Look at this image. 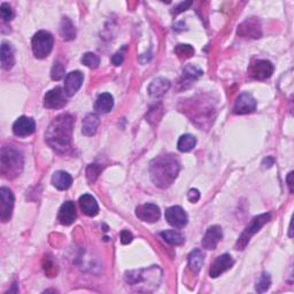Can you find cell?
Masks as SVG:
<instances>
[{"instance_id": "10", "label": "cell", "mask_w": 294, "mask_h": 294, "mask_svg": "<svg viewBox=\"0 0 294 294\" xmlns=\"http://www.w3.org/2000/svg\"><path fill=\"white\" fill-rule=\"evenodd\" d=\"M165 219L169 224L177 229H182L188 224V215L180 206H172L165 210Z\"/></svg>"}, {"instance_id": "2", "label": "cell", "mask_w": 294, "mask_h": 294, "mask_svg": "<svg viewBox=\"0 0 294 294\" xmlns=\"http://www.w3.org/2000/svg\"><path fill=\"white\" fill-rule=\"evenodd\" d=\"M180 172V162L173 155H160L151 162V178L157 188L167 189Z\"/></svg>"}, {"instance_id": "32", "label": "cell", "mask_w": 294, "mask_h": 294, "mask_svg": "<svg viewBox=\"0 0 294 294\" xmlns=\"http://www.w3.org/2000/svg\"><path fill=\"white\" fill-rule=\"evenodd\" d=\"M176 54L180 57H191L194 54V48L191 46V45L188 44H180L177 45L175 48Z\"/></svg>"}, {"instance_id": "36", "label": "cell", "mask_w": 294, "mask_h": 294, "mask_svg": "<svg viewBox=\"0 0 294 294\" xmlns=\"http://www.w3.org/2000/svg\"><path fill=\"white\" fill-rule=\"evenodd\" d=\"M188 198L191 202H197L200 199V192L197 189H191L188 193Z\"/></svg>"}, {"instance_id": "4", "label": "cell", "mask_w": 294, "mask_h": 294, "mask_svg": "<svg viewBox=\"0 0 294 294\" xmlns=\"http://www.w3.org/2000/svg\"><path fill=\"white\" fill-rule=\"evenodd\" d=\"M126 280L131 286H138L144 281V286H147L150 291V286L156 288L159 286L161 280V270L156 267H152L148 269H142V270H134L126 274Z\"/></svg>"}, {"instance_id": "33", "label": "cell", "mask_w": 294, "mask_h": 294, "mask_svg": "<svg viewBox=\"0 0 294 294\" xmlns=\"http://www.w3.org/2000/svg\"><path fill=\"white\" fill-rule=\"evenodd\" d=\"M101 172V167L98 164H90L86 169V177H88L89 183H94L97 181L99 173Z\"/></svg>"}, {"instance_id": "31", "label": "cell", "mask_w": 294, "mask_h": 294, "mask_svg": "<svg viewBox=\"0 0 294 294\" xmlns=\"http://www.w3.org/2000/svg\"><path fill=\"white\" fill-rule=\"evenodd\" d=\"M66 72L65 65L60 61H55L54 65H53L52 70H51V77L53 81H60L61 78H64Z\"/></svg>"}, {"instance_id": "7", "label": "cell", "mask_w": 294, "mask_h": 294, "mask_svg": "<svg viewBox=\"0 0 294 294\" xmlns=\"http://www.w3.org/2000/svg\"><path fill=\"white\" fill-rule=\"evenodd\" d=\"M0 198H2V207H0V218L4 223L8 222L13 214L14 208V194L8 188L0 189Z\"/></svg>"}, {"instance_id": "11", "label": "cell", "mask_w": 294, "mask_h": 294, "mask_svg": "<svg viewBox=\"0 0 294 294\" xmlns=\"http://www.w3.org/2000/svg\"><path fill=\"white\" fill-rule=\"evenodd\" d=\"M136 216L143 222L154 223L156 221H159L161 212L159 206H156L154 204H144L136 208Z\"/></svg>"}, {"instance_id": "34", "label": "cell", "mask_w": 294, "mask_h": 294, "mask_svg": "<svg viewBox=\"0 0 294 294\" xmlns=\"http://www.w3.org/2000/svg\"><path fill=\"white\" fill-rule=\"evenodd\" d=\"M0 13H2V18L4 21H11L13 19L14 13H13V10H12V7L8 5L6 3H3L2 4V7H0Z\"/></svg>"}, {"instance_id": "21", "label": "cell", "mask_w": 294, "mask_h": 294, "mask_svg": "<svg viewBox=\"0 0 294 294\" xmlns=\"http://www.w3.org/2000/svg\"><path fill=\"white\" fill-rule=\"evenodd\" d=\"M114 106V98L110 93H101L100 96L98 97L96 103H94V109H96L98 113L106 114L109 113V111L113 109Z\"/></svg>"}, {"instance_id": "18", "label": "cell", "mask_w": 294, "mask_h": 294, "mask_svg": "<svg viewBox=\"0 0 294 294\" xmlns=\"http://www.w3.org/2000/svg\"><path fill=\"white\" fill-rule=\"evenodd\" d=\"M76 208L74 202L66 201L64 205L61 206L59 210V221L61 224L70 225L75 222L76 219Z\"/></svg>"}, {"instance_id": "23", "label": "cell", "mask_w": 294, "mask_h": 294, "mask_svg": "<svg viewBox=\"0 0 294 294\" xmlns=\"http://www.w3.org/2000/svg\"><path fill=\"white\" fill-rule=\"evenodd\" d=\"M99 124H100V121H99L98 115L89 114L88 116L83 120V123H82L83 135H85V136L96 135Z\"/></svg>"}, {"instance_id": "13", "label": "cell", "mask_w": 294, "mask_h": 294, "mask_svg": "<svg viewBox=\"0 0 294 294\" xmlns=\"http://www.w3.org/2000/svg\"><path fill=\"white\" fill-rule=\"evenodd\" d=\"M36 123L34 119L28 116L19 117L13 124V132L18 137H27L35 132Z\"/></svg>"}, {"instance_id": "5", "label": "cell", "mask_w": 294, "mask_h": 294, "mask_svg": "<svg viewBox=\"0 0 294 294\" xmlns=\"http://www.w3.org/2000/svg\"><path fill=\"white\" fill-rule=\"evenodd\" d=\"M270 218H271V215L267 213V214H261L259 215V216H256L252 219L250 224L246 226V229L244 230V232L240 234L239 239L237 240V244H236V250H238V251L244 250V248L247 246V244L250 243L251 238L253 237L256 232H259L261 227L270 221Z\"/></svg>"}, {"instance_id": "27", "label": "cell", "mask_w": 294, "mask_h": 294, "mask_svg": "<svg viewBox=\"0 0 294 294\" xmlns=\"http://www.w3.org/2000/svg\"><path fill=\"white\" fill-rule=\"evenodd\" d=\"M197 139L192 135H183L177 143V147L181 152H190L196 147Z\"/></svg>"}, {"instance_id": "6", "label": "cell", "mask_w": 294, "mask_h": 294, "mask_svg": "<svg viewBox=\"0 0 294 294\" xmlns=\"http://www.w3.org/2000/svg\"><path fill=\"white\" fill-rule=\"evenodd\" d=\"M53 36L49 34L48 31L41 30L38 31L32 38V52L34 55L38 59H44L46 57L49 53H51L53 48Z\"/></svg>"}, {"instance_id": "20", "label": "cell", "mask_w": 294, "mask_h": 294, "mask_svg": "<svg viewBox=\"0 0 294 294\" xmlns=\"http://www.w3.org/2000/svg\"><path fill=\"white\" fill-rule=\"evenodd\" d=\"M15 64L14 57V48L10 43L4 41L2 44V66L5 70H10L13 68Z\"/></svg>"}, {"instance_id": "17", "label": "cell", "mask_w": 294, "mask_h": 294, "mask_svg": "<svg viewBox=\"0 0 294 294\" xmlns=\"http://www.w3.org/2000/svg\"><path fill=\"white\" fill-rule=\"evenodd\" d=\"M170 89V82L163 77H157L153 80L148 86V93L152 98H161Z\"/></svg>"}, {"instance_id": "19", "label": "cell", "mask_w": 294, "mask_h": 294, "mask_svg": "<svg viewBox=\"0 0 294 294\" xmlns=\"http://www.w3.org/2000/svg\"><path fill=\"white\" fill-rule=\"evenodd\" d=\"M80 206L83 213L90 217H93L99 213V206L96 199L90 194H83L80 198Z\"/></svg>"}, {"instance_id": "40", "label": "cell", "mask_w": 294, "mask_h": 294, "mask_svg": "<svg viewBox=\"0 0 294 294\" xmlns=\"http://www.w3.org/2000/svg\"><path fill=\"white\" fill-rule=\"evenodd\" d=\"M266 163L268 164L267 167H268V168H270L271 165L274 164V159H272V157H270V156H268L267 159H264V161H263V164H266Z\"/></svg>"}, {"instance_id": "25", "label": "cell", "mask_w": 294, "mask_h": 294, "mask_svg": "<svg viewBox=\"0 0 294 294\" xmlns=\"http://www.w3.org/2000/svg\"><path fill=\"white\" fill-rule=\"evenodd\" d=\"M161 237L165 243L170 244L172 246H181L185 243V237L176 230H167L161 232Z\"/></svg>"}, {"instance_id": "16", "label": "cell", "mask_w": 294, "mask_h": 294, "mask_svg": "<svg viewBox=\"0 0 294 294\" xmlns=\"http://www.w3.org/2000/svg\"><path fill=\"white\" fill-rule=\"evenodd\" d=\"M83 74L81 72H72L69 73L67 76H66L65 80V93L67 97H72L75 94L83 84Z\"/></svg>"}, {"instance_id": "15", "label": "cell", "mask_w": 294, "mask_h": 294, "mask_svg": "<svg viewBox=\"0 0 294 294\" xmlns=\"http://www.w3.org/2000/svg\"><path fill=\"white\" fill-rule=\"evenodd\" d=\"M222 238H223L222 227L218 226V225H213V226H210L208 230H207L205 237L201 242V245H202V247L205 248V250L213 251L217 247L218 243L221 242Z\"/></svg>"}, {"instance_id": "14", "label": "cell", "mask_w": 294, "mask_h": 294, "mask_svg": "<svg viewBox=\"0 0 294 294\" xmlns=\"http://www.w3.org/2000/svg\"><path fill=\"white\" fill-rule=\"evenodd\" d=\"M233 264L234 261L230 254H223L221 256H218V258L214 261L212 268H210L209 276L212 277V278H217V277L221 276L223 272L229 270Z\"/></svg>"}, {"instance_id": "1", "label": "cell", "mask_w": 294, "mask_h": 294, "mask_svg": "<svg viewBox=\"0 0 294 294\" xmlns=\"http://www.w3.org/2000/svg\"><path fill=\"white\" fill-rule=\"evenodd\" d=\"M74 117L69 114H61L53 120L45 134L46 143L53 150L66 153L72 144Z\"/></svg>"}, {"instance_id": "35", "label": "cell", "mask_w": 294, "mask_h": 294, "mask_svg": "<svg viewBox=\"0 0 294 294\" xmlns=\"http://www.w3.org/2000/svg\"><path fill=\"white\" fill-rule=\"evenodd\" d=\"M132 239H134V236L130 232L129 230H123L121 232V243L123 245H128V244H130L132 242Z\"/></svg>"}, {"instance_id": "30", "label": "cell", "mask_w": 294, "mask_h": 294, "mask_svg": "<svg viewBox=\"0 0 294 294\" xmlns=\"http://www.w3.org/2000/svg\"><path fill=\"white\" fill-rule=\"evenodd\" d=\"M270 285H271L270 276H269V274H267V272H263V274L261 275L259 281L256 283L255 289L259 293H263V292L268 291L269 287H270Z\"/></svg>"}, {"instance_id": "9", "label": "cell", "mask_w": 294, "mask_h": 294, "mask_svg": "<svg viewBox=\"0 0 294 294\" xmlns=\"http://www.w3.org/2000/svg\"><path fill=\"white\" fill-rule=\"evenodd\" d=\"M248 73L255 80H267L274 73V66L268 60H258L251 65Z\"/></svg>"}, {"instance_id": "3", "label": "cell", "mask_w": 294, "mask_h": 294, "mask_svg": "<svg viewBox=\"0 0 294 294\" xmlns=\"http://www.w3.org/2000/svg\"><path fill=\"white\" fill-rule=\"evenodd\" d=\"M23 169V156L19 150L12 146H4L0 156V172L2 175L12 180L18 177Z\"/></svg>"}, {"instance_id": "29", "label": "cell", "mask_w": 294, "mask_h": 294, "mask_svg": "<svg viewBox=\"0 0 294 294\" xmlns=\"http://www.w3.org/2000/svg\"><path fill=\"white\" fill-rule=\"evenodd\" d=\"M82 64L86 66V67H89L91 69H96L99 67V64H100V59H99V56L97 54H94V53H85L84 55L82 57Z\"/></svg>"}, {"instance_id": "37", "label": "cell", "mask_w": 294, "mask_h": 294, "mask_svg": "<svg viewBox=\"0 0 294 294\" xmlns=\"http://www.w3.org/2000/svg\"><path fill=\"white\" fill-rule=\"evenodd\" d=\"M123 60H124V55H123L122 51H119L117 53H115V54L113 55V57H111V62H113L115 66L122 65Z\"/></svg>"}, {"instance_id": "8", "label": "cell", "mask_w": 294, "mask_h": 294, "mask_svg": "<svg viewBox=\"0 0 294 294\" xmlns=\"http://www.w3.org/2000/svg\"><path fill=\"white\" fill-rule=\"evenodd\" d=\"M67 99H66V93L59 86L49 90L44 97V107L48 109H60L66 106Z\"/></svg>"}, {"instance_id": "12", "label": "cell", "mask_w": 294, "mask_h": 294, "mask_svg": "<svg viewBox=\"0 0 294 294\" xmlns=\"http://www.w3.org/2000/svg\"><path fill=\"white\" fill-rule=\"evenodd\" d=\"M255 108L256 100L253 98V96L247 92H244L237 98V101H236L233 107V113L239 115L250 114L252 111H254Z\"/></svg>"}, {"instance_id": "24", "label": "cell", "mask_w": 294, "mask_h": 294, "mask_svg": "<svg viewBox=\"0 0 294 294\" xmlns=\"http://www.w3.org/2000/svg\"><path fill=\"white\" fill-rule=\"evenodd\" d=\"M204 261H205V254L202 253V251L194 250L189 255V267L193 272L198 274V272L200 271L202 264H204Z\"/></svg>"}, {"instance_id": "38", "label": "cell", "mask_w": 294, "mask_h": 294, "mask_svg": "<svg viewBox=\"0 0 294 294\" xmlns=\"http://www.w3.org/2000/svg\"><path fill=\"white\" fill-rule=\"evenodd\" d=\"M191 2H186V3H181L180 5H178L177 7H175V11L172 12L173 14H178V13H181V12H183V11H186V8L191 6Z\"/></svg>"}, {"instance_id": "28", "label": "cell", "mask_w": 294, "mask_h": 294, "mask_svg": "<svg viewBox=\"0 0 294 294\" xmlns=\"http://www.w3.org/2000/svg\"><path fill=\"white\" fill-rule=\"evenodd\" d=\"M202 75V72L194 66H186L183 70V80L185 83H192Z\"/></svg>"}, {"instance_id": "26", "label": "cell", "mask_w": 294, "mask_h": 294, "mask_svg": "<svg viewBox=\"0 0 294 294\" xmlns=\"http://www.w3.org/2000/svg\"><path fill=\"white\" fill-rule=\"evenodd\" d=\"M60 34L65 40H73L75 38L76 36L75 27H74L73 22L68 18L62 19L60 26Z\"/></svg>"}, {"instance_id": "22", "label": "cell", "mask_w": 294, "mask_h": 294, "mask_svg": "<svg viewBox=\"0 0 294 294\" xmlns=\"http://www.w3.org/2000/svg\"><path fill=\"white\" fill-rule=\"evenodd\" d=\"M72 183H73L72 176L66 171L59 170L54 172V175L52 176V184L54 185L57 190H60V191L69 189Z\"/></svg>"}, {"instance_id": "39", "label": "cell", "mask_w": 294, "mask_h": 294, "mask_svg": "<svg viewBox=\"0 0 294 294\" xmlns=\"http://www.w3.org/2000/svg\"><path fill=\"white\" fill-rule=\"evenodd\" d=\"M292 177H293V171H291L288 173L287 176V184H288V188H289V191L291 193L293 192V182H292Z\"/></svg>"}]
</instances>
